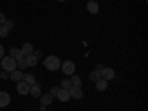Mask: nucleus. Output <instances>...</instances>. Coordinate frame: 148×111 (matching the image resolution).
<instances>
[{
  "mask_svg": "<svg viewBox=\"0 0 148 111\" xmlns=\"http://www.w3.org/2000/svg\"><path fill=\"white\" fill-rule=\"evenodd\" d=\"M43 64H45V67H46L49 71H56L58 68H61V61H59V58H58L56 55H49V56H46L45 61H43Z\"/></svg>",
  "mask_w": 148,
  "mask_h": 111,
  "instance_id": "obj_1",
  "label": "nucleus"
},
{
  "mask_svg": "<svg viewBox=\"0 0 148 111\" xmlns=\"http://www.w3.org/2000/svg\"><path fill=\"white\" fill-rule=\"evenodd\" d=\"M0 67H2L5 71H8V73H12V71L16 70V61L12 56H3L2 62H0Z\"/></svg>",
  "mask_w": 148,
  "mask_h": 111,
  "instance_id": "obj_2",
  "label": "nucleus"
},
{
  "mask_svg": "<svg viewBox=\"0 0 148 111\" xmlns=\"http://www.w3.org/2000/svg\"><path fill=\"white\" fill-rule=\"evenodd\" d=\"M61 68H62L64 74H67V76H73L74 71H76V64H74L73 61H64V62L61 64Z\"/></svg>",
  "mask_w": 148,
  "mask_h": 111,
  "instance_id": "obj_3",
  "label": "nucleus"
},
{
  "mask_svg": "<svg viewBox=\"0 0 148 111\" xmlns=\"http://www.w3.org/2000/svg\"><path fill=\"white\" fill-rule=\"evenodd\" d=\"M101 77L104 79V80H113L114 77H116V73H114V70L113 68H108V67H104L102 70H101Z\"/></svg>",
  "mask_w": 148,
  "mask_h": 111,
  "instance_id": "obj_4",
  "label": "nucleus"
},
{
  "mask_svg": "<svg viewBox=\"0 0 148 111\" xmlns=\"http://www.w3.org/2000/svg\"><path fill=\"white\" fill-rule=\"evenodd\" d=\"M30 88L31 86H28L25 82H18V84H16V90H18L19 95H28L30 93Z\"/></svg>",
  "mask_w": 148,
  "mask_h": 111,
  "instance_id": "obj_5",
  "label": "nucleus"
},
{
  "mask_svg": "<svg viewBox=\"0 0 148 111\" xmlns=\"http://www.w3.org/2000/svg\"><path fill=\"white\" fill-rule=\"evenodd\" d=\"M10 104V95L8 92L0 90V108H5Z\"/></svg>",
  "mask_w": 148,
  "mask_h": 111,
  "instance_id": "obj_6",
  "label": "nucleus"
},
{
  "mask_svg": "<svg viewBox=\"0 0 148 111\" xmlns=\"http://www.w3.org/2000/svg\"><path fill=\"white\" fill-rule=\"evenodd\" d=\"M86 9H88L89 14L95 15V14H98V10H99V5H98V2H95V0H89L88 5H86Z\"/></svg>",
  "mask_w": 148,
  "mask_h": 111,
  "instance_id": "obj_7",
  "label": "nucleus"
},
{
  "mask_svg": "<svg viewBox=\"0 0 148 111\" xmlns=\"http://www.w3.org/2000/svg\"><path fill=\"white\" fill-rule=\"evenodd\" d=\"M58 99L61 101V102H68L70 101V90H67V89H59V92H58Z\"/></svg>",
  "mask_w": 148,
  "mask_h": 111,
  "instance_id": "obj_8",
  "label": "nucleus"
},
{
  "mask_svg": "<svg viewBox=\"0 0 148 111\" xmlns=\"http://www.w3.org/2000/svg\"><path fill=\"white\" fill-rule=\"evenodd\" d=\"M83 95H84V93H83L82 88H74V86H73V88L70 89V96L74 98V99H82Z\"/></svg>",
  "mask_w": 148,
  "mask_h": 111,
  "instance_id": "obj_9",
  "label": "nucleus"
},
{
  "mask_svg": "<svg viewBox=\"0 0 148 111\" xmlns=\"http://www.w3.org/2000/svg\"><path fill=\"white\" fill-rule=\"evenodd\" d=\"M21 52H22V55H24V56L31 55V53L34 52L33 45H31V43H24V45H22V47H21Z\"/></svg>",
  "mask_w": 148,
  "mask_h": 111,
  "instance_id": "obj_10",
  "label": "nucleus"
},
{
  "mask_svg": "<svg viewBox=\"0 0 148 111\" xmlns=\"http://www.w3.org/2000/svg\"><path fill=\"white\" fill-rule=\"evenodd\" d=\"M95 88H96V90L104 92V90H107V88H108V82L104 80V79H99V80L95 83Z\"/></svg>",
  "mask_w": 148,
  "mask_h": 111,
  "instance_id": "obj_11",
  "label": "nucleus"
},
{
  "mask_svg": "<svg viewBox=\"0 0 148 111\" xmlns=\"http://www.w3.org/2000/svg\"><path fill=\"white\" fill-rule=\"evenodd\" d=\"M30 93H31L34 98H40V96H42V89H40V84H39V83L33 84L31 88H30Z\"/></svg>",
  "mask_w": 148,
  "mask_h": 111,
  "instance_id": "obj_12",
  "label": "nucleus"
},
{
  "mask_svg": "<svg viewBox=\"0 0 148 111\" xmlns=\"http://www.w3.org/2000/svg\"><path fill=\"white\" fill-rule=\"evenodd\" d=\"M22 80L25 82L28 86H33V84H36V77L33 76V74H30V73L22 74Z\"/></svg>",
  "mask_w": 148,
  "mask_h": 111,
  "instance_id": "obj_13",
  "label": "nucleus"
},
{
  "mask_svg": "<svg viewBox=\"0 0 148 111\" xmlns=\"http://www.w3.org/2000/svg\"><path fill=\"white\" fill-rule=\"evenodd\" d=\"M52 99H53V96L51 95V93H46V95H42L40 96V102H42V105H51L52 104Z\"/></svg>",
  "mask_w": 148,
  "mask_h": 111,
  "instance_id": "obj_14",
  "label": "nucleus"
},
{
  "mask_svg": "<svg viewBox=\"0 0 148 111\" xmlns=\"http://www.w3.org/2000/svg\"><path fill=\"white\" fill-rule=\"evenodd\" d=\"M9 77L14 82H21L22 80V73H21V70H15V71L9 73Z\"/></svg>",
  "mask_w": 148,
  "mask_h": 111,
  "instance_id": "obj_15",
  "label": "nucleus"
},
{
  "mask_svg": "<svg viewBox=\"0 0 148 111\" xmlns=\"http://www.w3.org/2000/svg\"><path fill=\"white\" fill-rule=\"evenodd\" d=\"M10 56L14 58L15 61L24 58V55H22V52H21V49H18V47H12V49H10Z\"/></svg>",
  "mask_w": 148,
  "mask_h": 111,
  "instance_id": "obj_16",
  "label": "nucleus"
},
{
  "mask_svg": "<svg viewBox=\"0 0 148 111\" xmlns=\"http://www.w3.org/2000/svg\"><path fill=\"white\" fill-rule=\"evenodd\" d=\"M24 58H25V61H27V65L28 67H34L37 62H39V59H37L33 53L31 55H28V56H24Z\"/></svg>",
  "mask_w": 148,
  "mask_h": 111,
  "instance_id": "obj_17",
  "label": "nucleus"
},
{
  "mask_svg": "<svg viewBox=\"0 0 148 111\" xmlns=\"http://www.w3.org/2000/svg\"><path fill=\"white\" fill-rule=\"evenodd\" d=\"M70 82H71V84L74 86V88H82V79L79 76H74L73 74V77L70 79Z\"/></svg>",
  "mask_w": 148,
  "mask_h": 111,
  "instance_id": "obj_18",
  "label": "nucleus"
},
{
  "mask_svg": "<svg viewBox=\"0 0 148 111\" xmlns=\"http://www.w3.org/2000/svg\"><path fill=\"white\" fill-rule=\"evenodd\" d=\"M89 79H90L92 82H95V83H96L99 79H102V77H101V71H99V70H96V71L90 73V74H89Z\"/></svg>",
  "mask_w": 148,
  "mask_h": 111,
  "instance_id": "obj_19",
  "label": "nucleus"
},
{
  "mask_svg": "<svg viewBox=\"0 0 148 111\" xmlns=\"http://www.w3.org/2000/svg\"><path fill=\"white\" fill-rule=\"evenodd\" d=\"M16 68H21V70H25V68H28L25 58H21V59H18V61H16Z\"/></svg>",
  "mask_w": 148,
  "mask_h": 111,
  "instance_id": "obj_20",
  "label": "nucleus"
},
{
  "mask_svg": "<svg viewBox=\"0 0 148 111\" xmlns=\"http://www.w3.org/2000/svg\"><path fill=\"white\" fill-rule=\"evenodd\" d=\"M71 88H73V84H71V82H70L68 79H65V80L61 82V89H67V90H70Z\"/></svg>",
  "mask_w": 148,
  "mask_h": 111,
  "instance_id": "obj_21",
  "label": "nucleus"
},
{
  "mask_svg": "<svg viewBox=\"0 0 148 111\" xmlns=\"http://www.w3.org/2000/svg\"><path fill=\"white\" fill-rule=\"evenodd\" d=\"M9 34V30H8V27L5 25V24H3V25H0V37H6Z\"/></svg>",
  "mask_w": 148,
  "mask_h": 111,
  "instance_id": "obj_22",
  "label": "nucleus"
},
{
  "mask_svg": "<svg viewBox=\"0 0 148 111\" xmlns=\"http://www.w3.org/2000/svg\"><path fill=\"white\" fill-rule=\"evenodd\" d=\"M5 25H6V27H8V30L10 31L12 28L15 27V24H14V21H8V19H6V22H5Z\"/></svg>",
  "mask_w": 148,
  "mask_h": 111,
  "instance_id": "obj_23",
  "label": "nucleus"
},
{
  "mask_svg": "<svg viewBox=\"0 0 148 111\" xmlns=\"http://www.w3.org/2000/svg\"><path fill=\"white\" fill-rule=\"evenodd\" d=\"M0 79H3V80L9 79V73L8 71H2V73H0Z\"/></svg>",
  "mask_w": 148,
  "mask_h": 111,
  "instance_id": "obj_24",
  "label": "nucleus"
},
{
  "mask_svg": "<svg viewBox=\"0 0 148 111\" xmlns=\"http://www.w3.org/2000/svg\"><path fill=\"white\" fill-rule=\"evenodd\" d=\"M59 89H61V88H52V89H51V95H52V96H56L58 92H59Z\"/></svg>",
  "mask_w": 148,
  "mask_h": 111,
  "instance_id": "obj_25",
  "label": "nucleus"
},
{
  "mask_svg": "<svg viewBox=\"0 0 148 111\" xmlns=\"http://www.w3.org/2000/svg\"><path fill=\"white\" fill-rule=\"evenodd\" d=\"M5 22H6V16H5V14H2V12H0V25H3Z\"/></svg>",
  "mask_w": 148,
  "mask_h": 111,
  "instance_id": "obj_26",
  "label": "nucleus"
},
{
  "mask_svg": "<svg viewBox=\"0 0 148 111\" xmlns=\"http://www.w3.org/2000/svg\"><path fill=\"white\" fill-rule=\"evenodd\" d=\"M3 56H5V47H3V45H0V59Z\"/></svg>",
  "mask_w": 148,
  "mask_h": 111,
  "instance_id": "obj_27",
  "label": "nucleus"
},
{
  "mask_svg": "<svg viewBox=\"0 0 148 111\" xmlns=\"http://www.w3.org/2000/svg\"><path fill=\"white\" fill-rule=\"evenodd\" d=\"M33 55H34V56H36L37 59H40V58H42V52H40V51H37V52H33Z\"/></svg>",
  "mask_w": 148,
  "mask_h": 111,
  "instance_id": "obj_28",
  "label": "nucleus"
},
{
  "mask_svg": "<svg viewBox=\"0 0 148 111\" xmlns=\"http://www.w3.org/2000/svg\"><path fill=\"white\" fill-rule=\"evenodd\" d=\"M59 2H64V0H59Z\"/></svg>",
  "mask_w": 148,
  "mask_h": 111,
  "instance_id": "obj_29",
  "label": "nucleus"
},
{
  "mask_svg": "<svg viewBox=\"0 0 148 111\" xmlns=\"http://www.w3.org/2000/svg\"><path fill=\"white\" fill-rule=\"evenodd\" d=\"M95 2H96V0H95Z\"/></svg>",
  "mask_w": 148,
  "mask_h": 111,
  "instance_id": "obj_30",
  "label": "nucleus"
}]
</instances>
